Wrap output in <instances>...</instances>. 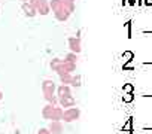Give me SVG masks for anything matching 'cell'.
Segmentation results:
<instances>
[{"label": "cell", "instance_id": "cell-1", "mask_svg": "<svg viewBox=\"0 0 152 134\" xmlns=\"http://www.w3.org/2000/svg\"><path fill=\"white\" fill-rule=\"evenodd\" d=\"M43 115H45L46 118H51V119H60V118L63 116L61 110H58V109H55V107H51V106H48V107L43 110Z\"/></svg>", "mask_w": 152, "mask_h": 134}, {"label": "cell", "instance_id": "cell-2", "mask_svg": "<svg viewBox=\"0 0 152 134\" xmlns=\"http://www.w3.org/2000/svg\"><path fill=\"white\" fill-rule=\"evenodd\" d=\"M52 8L57 11V17H58L60 20H64V18L67 17V11H66V8H64V5H63L61 2H54V3H52Z\"/></svg>", "mask_w": 152, "mask_h": 134}, {"label": "cell", "instance_id": "cell-3", "mask_svg": "<svg viewBox=\"0 0 152 134\" xmlns=\"http://www.w3.org/2000/svg\"><path fill=\"white\" fill-rule=\"evenodd\" d=\"M78 116H79V110H78V109H69V110H66V112L63 113V118H64V121H67V122L76 119Z\"/></svg>", "mask_w": 152, "mask_h": 134}, {"label": "cell", "instance_id": "cell-4", "mask_svg": "<svg viewBox=\"0 0 152 134\" xmlns=\"http://www.w3.org/2000/svg\"><path fill=\"white\" fill-rule=\"evenodd\" d=\"M43 90H45V94H46V97L49 98V100H52V91H54V84L52 82H45V85H43Z\"/></svg>", "mask_w": 152, "mask_h": 134}, {"label": "cell", "instance_id": "cell-5", "mask_svg": "<svg viewBox=\"0 0 152 134\" xmlns=\"http://www.w3.org/2000/svg\"><path fill=\"white\" fill-rule=\"evenodd\" d=\"M75 101H73V98L70 97V95H67V97H61V104L64 106V107H67V106H72Z\"/></svg>", "mask_w": 152, "mask_h": 134}, {"label": "cell", "instance_id": "cell-6", "mask_svg": "<svg viewBox=\"0 0 152 134\" xmlns=\"http://www.w3.org/2000/svg\"><path fill=\"white\" fill-rule=\"evenodd\" d=\"M58 94H60V97H67V95H70V91H69V88L61 87V88L58 90Z\"/></svg>", "mask_w": 152, "mask_h": 134}, {"label": "cell", "instance_id": "cell-7", "mask_svg": "<svg viewBox=\"0 0 152 134\" xmlns=\"http://www.w3.org/2000/svg\"><path fill=\"white\" fill-rule=\"evenodd\" d=\"M70 45H72V49H73V51H76V52L79 51V42H78V40L72 39V40H70Z\"/></svg>", "mask_w": 152, "mask_h": 134}, {"label": "cell", "instance_id": "cell-8", "mask_svg": "<svg viewBox=\"0 0 152 134\" xmlns=\"http://www.w3.org/2000/svg\"><path fill=\"white\" fill-rule=\"evenodd\" d=\"M51 130H52V133H61V125L60 124H52Z\"/></svg>", "mask_w": 152, "mask_h": 134}, {"label": "cell", "instance_id": "cell-9", "mask_svg": "<svg viewBox=\"0 0 152 134\" xmlns=\"http://www.w3.org/2000/svg\"><path fill=\"white\" fill-rule=\"evenodd\" d=\"M124 101H127V103L133 101V94H131V92H127V94L124 95Z\"/></svg>", "mask_w": 152, "mask_h": 134}, {"label": "cell", "instance_id": "cell-10", "mask_svg": "<svg viewBox=\"0 0 152 134\" xmlns=\"http://www.w3.org/2000/svg\"><path fill=\"white\" fill-rule=\"evenodd\" d=\"M124 91H125V92H133V85H130V84L125 85V87H124Z\"/></svg>", "mask_w": 152, "mask_h": 134}, {"label": "cell", "instance_id": "cell-11", "mask_svg": "<svg viewBox=\"0 0 152 134\" xmlns=\"http://www.w3.org/2000/svg\"><path fill=\"white\" fill-rule=\"evenodd\" d=\"M39 134H48V131H46V130H42V131H40Z\"/></svg>", "mask_w": 152, "mask_h": 134}]
</instances>
